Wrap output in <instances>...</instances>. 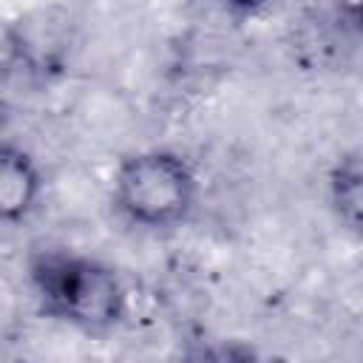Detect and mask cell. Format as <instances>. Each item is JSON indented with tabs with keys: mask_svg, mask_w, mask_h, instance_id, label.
Wrapping results in <instances>:
<instances>
[{
	"mask_svg": "<svg viewBox=\"0 0 363 363\" xmlns=\"http://www.w3.org/2000/svg\"><path fill=\"white\" fill-rule=\"evenodd\" d=\"M227 11H233V14H255L258 9H264L269 0H218Z\"/></svg>",
	"mask_w": 363,
	"mask_h": 363,
	"instance_id": "7",
	"label": "cell"
},
{
	"mask_svg": "<svg viewBox=\"0 0 363 363\" xmlns=\"http://www.w3.org/2000/svg\"><path fill=\"white\" fill-rule=\"evenodd\" d=\"M335 14H337L340 26H346L349 31H357V26H360V0H335Z\"/></svg>",
	"mask_w": 363,
	"mask_h": 363,
	"instance_id": "6",
	"label": "cell"
},
{
	"mask_svg": "<svg viewBox=\"0 0 363 363\" xmlns=\"http://www.w3.org/2000/svg\"><path fill=\"white\" fill-rule=\"evenodd\" d=\"M43 170L17 142L0 136V224L26 221L43 199Z\"/></svg>",
	"mask_w": 363,
	"mask_h": 363,
	"instance_id": "3",
	"label": "cell"
},
{
	"mask_svg": "<svg viewBox=\"0 0 363 363\" xmlns=\"http://www.w3.org/2000/svg\"><path fill=\"white\" fill-rule=\"evenodd\" d=\"M113 207L139 230L184 224L199 201V176L190 159L170 147L128 153L113 173Z\"/></svg>",
	"mask_w": 363,
	"mask_h": 363,
	"instance_id": "2",
	"label": "cell"
},
{
	"mask_svg": "<svg viewBox=\"0 0 363 363\" xmlns=\"http://www.w3.org/2000/svg\"><path fill=\"white\" fill-rule=\"evenodd\" d=\"M326 190H329V204L335 218L349 230V233H360V218H363V167H360V153L349 150L343 156L335 159L329 179H326Z\"/></svg>",
	"mask_w": 363,
	"mask_h": 363,
	"instance_id": "4",
	"label": "cell"
},
{
	"mask_svg": "<svg viewBox=\"0 0 363 363\" xmlns=\"http://www.w3.org/2000/svg\"><path fill=\"white\" fill-rule=\"evenodd\" d=\"M34 51L23 34V28L6 17H0V111L9 105L23 79L34 74Z\"/></svg>",
	"mask_w": 363,
	"mask_h": 363,
	"instance_id": "5",
	"label": "cell"
},
{
	"mask_svg": "<svg viewBox=\"0 0 363 363\" xmlns=\"http://www.w3.org/2000/svg\"><path fill=\"white\" fill-rule=\"evenodd\" d=\"M28 284L40 312L82 332H108L128 315V286L122 275L74 250L51 247L28 258Z\"/></svg>",
	"mask_w": 363,
	"mask_h": 363,
	"instance_id": "1",
	"label": "cell"
}]
</instances>
